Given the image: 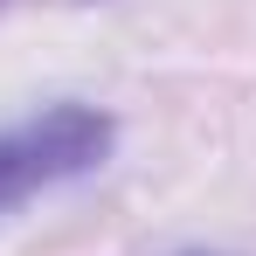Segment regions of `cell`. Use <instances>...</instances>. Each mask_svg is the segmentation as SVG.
Instances as JSON below:
<instances>
[{"instance_id":"7a4b0ae2","label":"cell","mask_w":256,"mask_h":256,"mask_svg":"<svg viewBox=\"0 0 256 256\" xmlns=\"http://www.w3.org/2000/svg\"><path fill=\"white\" fill-rule=\"evenodd\" d=\"M180 256H214V250H180Z\"/></svg>"},{"instance_id":"6da1fadb","label":"cell","mask_w":256,"mask_h":256,"mask_svg":"<svg viewBox=\"0 0 256 256\" xmlns=\"http://www.w3.org/2000/svg\"><path fill=\"white\" fill-rule=\"evenodd\" d=\"M111 138H118L111 118L90 111V104H48L42 118L0 132V214L62 187V180H84L90 166H104Z\"/></svg>"}]
</instances>
